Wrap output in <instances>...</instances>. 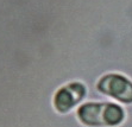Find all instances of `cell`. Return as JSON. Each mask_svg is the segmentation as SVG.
<instances>
[{
  "label": "cell",
  "mask_w": 132,
  "mask_h": 127,
  "mask_svg": "<svg viewBox=\"0 0 132 127\" xmlns=\"http://www.w3.org/2000/svg\"><path fill=\"white\" fill-rule=\"evenodd\" d=\"M87 94L86 86L81 82H70L61 87L54 96L55 109L62 114L69 113Z\"/></svg>",
  "instance_id": "obj_3"
},
{
  "label": "cell",
  "mask_w": 132,
  "mask_h": 127,
  "mask_svg": "<svg viewBox=\"0 0 132 127\" xmlns=\"http://www.w3.org/2000/svg\"><path fill=\"white\" fill-rule=\"evenodd\" d=\"M76 116L87 127H117L125 119V112L113 102H87L79 107Z\"/></svg>",
  "instance_id": "obj_1"
},
{
  "label": "cell",
  "mask_w": 132,
  "mask_h": 127,
  "mask_svg": "<svg viewBox=\"0 0 132 127\" xmlns=\"http://www.w3.org/2000/svg\"><path fill=\"white\" fill-rule=\"evenodd\" d=\"M96 89L119 102L132 103V81L121 74L113 72L102 76L96 83Z\"/></svg>",
  "instance_id": "obj_2"
}]
</instances>
